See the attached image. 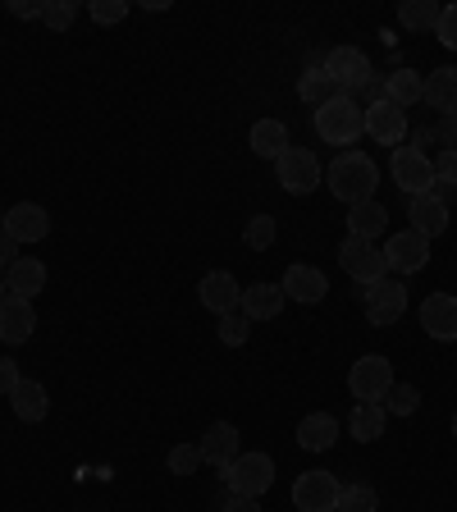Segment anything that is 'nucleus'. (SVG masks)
<instances>
[{
	"mask_svg": "<svg viewBox=\"0 0 457 512\" xmlns=\"http://www.w3.org/2000/svg\"><path fill=\"white\" fill-rule=\"evenodd\" d=\"M325 183H330V192L339 197V202L357 206V202H371V197H375L380 170H375V160L366 156V151H343V156H334Z\"/></svg>",
	"mask_w": 457,
	"mask_h": 512,
	"instance_id": "obj_1",
	"label": "nucleus"
},
{
	"mask_svg": "<svg viewBox=\"0 0 457 512\" xmlns=\"http://www.w3.org/2000/svg\"><path fill=\"white\" fill-rule=\"evenodd\" d=\"M316 133L330 147H352L366 133V106H357V96H334L325 106H316Z\"/></svg>",
	"mask_w": 457,
	"mask_h": 512,
	"instance_id": "obj_2",
	"label": "nucleus"
},
{
	"mask_svg": "<svg viewBox=\"0 0 457 512\" xmlns=\"http://www.w3.org/2000/svg\"><path fill=\"white\" fill-rule=\"evenodd\" d=\"M325 74L334 78V87H339L343 96H357V92H366V87L375 83L371 55L357 51V46H334V51L325 55Z\"/></svg>",
	"mask_w": 457,
	"mask_h": 512,
	"instance_id": "obj_3",
	"label": "nucleus"
},
{
	"mask_svg": "<svg viewBox=\"0 0 457 512\" xmlns=\"http://www.w3.org/2000/svg\"><path fill=\"white\" fill-rule=\"evenodd\" d=\"M394 366H389V357H380V352H371V357H357L348 371V389L357 403H384L389 398V389H394Z\"/></svg>",
	"mask_w": 457,
	"mask_h": 512,
	"instance_id": "obj_4",
	"label": "nucleus"
},
{
	"mask_svg": "<svg viewBox=\"0 0 457 512\" xmlns=\"http://www.w3.org/2000/svg\"><path fill=\"white\" fill-rule=\"evenodd\" d=\"M224 480H229V494L261 499V494L275 485V462H270L266 453H238V458L224 467Z\"/></svg>",
	"mask_w": 457,
	"mask_h": 512,
	"instance_id": "obj_5",
	"label": "nucleus"
},
{
	"mask_svg": "<svg viewBox=\"0 0 457 512\" xmlns=\"http://www.w3.org/2000/svg\"><path fill=\"white\" fill-rule=\"evenodd\" d=\"M362 307H366V320L371 325H398L407 311V288L398 284V279H375V284H362Z\"/></svg>",
	"mask_w": 457,
	"mask_h": 512,
	"instance_id": "obj_6",
	"label": "nucleus"
},
{
	"mask_svg": "<svg viewBox=\"0 0 457 512\" xmlns=\"http://www.w3.org/2000/svg\"><path fill=\"white\" fill-rule=\"evenodd\" d=\"M339 476L334 471H302L298 480H293V503H298V512H330L339 508Z\"/></svg>",
	"mask_w": 457,
	"mask_h": 512,
	"instance_id": "obj_7",
	"label": "nucleus"
},
{
	"mask_svg": "<svg viewBox=\"0 0 457 512\" xmlns=\"http://www.w3.org/2000/svg\"><path fill=\"white\" fill-rule=\"evenodd\" d=\"M275 170H279L284 192H293V197H307L311 188H320V160H316V151H307V147H288L284 156L275 160Z\"/></svg>",
	"mask_w": 457,
	"mask_h": 512,
	"instance_id": "obj_8",
	"label": "nucleus"
},
{
	"mask_svg": "<svg viewBox=\"0 0 457 512\" xmlns=\"http://www.w3.org/2000/svg\"><path fill=\"white\" fill-rule=\"evenodd\" d=\"M394 183L407 192V197L435 192V160L416 147H394Z\"/></svg>",
	"mask_w": 457,
	"mask_h": 512,
	"instance_id": "obj_9",
	"label": "nucleus"
},
{
	"mask_svg": "<svg viewBox=\"0 0 457 512\" xmlns=\"http://www.w3.org/2000/svg\"><path fill=\"white\" fill-rule=\"evenodd\" d=\"M380 252H384V266L394 270V275H416V270H426V261H430V238L416 234V229H403V234H394Z\"/></svg>",
	"mask_w": 457,
	"mask_h": 512,
	"instance_id": "obj_10",
	"label": "nucleus"
},
{
	"mask_svg": "<svg viewBox=\"0 0 457 512\" xmlns=\"http://www.w3.org/2000/svg\"><path fill=\"white\" fill-rule=\"evenodd\" d=\"M339 266L348 270L357 284H375V279H384V252L371 243V238H343V247H339Z\"/></svg>",
	"mask_w": 457,
	"mask_h": 512,
	"instance_id": "obj_11",
	"label": "nucleus"
},
{
	"mask_svg": "<svg viewBox=\"0 0 457 512\" xmlns=\"http://www.w3.org/2000/svg\"><path fill=\"white\" fill-rule=\"evenodd\" d=\"M5 234L14 238V243H42L46 234H51V215H46V206L37 202H19L5 211Z\"/></svg>",
	"mask_w": 457,
	"mask_h": 512,
	"instance_id": "obj_12",
	"label": "nucleus"
},
{
	"mask_svg": "<svg viewBox=\"0 0 457 512\" xmlns=\"http://www.w3.org/2000/svg\"><path fill=\"white\" fill-rule=\"evenodd\" d=\"M366 133H371L380 147H398L407 138V110L394 101H371L366 106Z\"/></svg>",
	"mask_w": 457,
	"mask_h": 512,
	"instance_id": "obj_13",
	"label": "nucleus"
},
{
	"mask_svg": "<svg viewBox=\"0 0 457 512\" xmlns=\"http://www.w3.org/2000/svg\"><path fill=\"white\" fill-rule=\"evenodd\" d=\"M279 288H284V298L302 302V307H316V302L330 293V279H325V270H316V266H288L284 279H279Z\"/></svg>",
	"mask_w": 457,
	"mask_h": 512,
	"instance_id": "obj_14",
	"label": "nucleus"
},
{
	"mask_svg": "<svg viewBox=\"0 0 457 512\" xmlns=\"http://www.w3.org/2000/svg\"><path fill=\"white\" fill-rule=\"evenodd\" d=\"M407 220H412L416 234L439 238L448 234V202L439 192H421V197H407Z\"/></svg>",
	"mask_w": 457,
	"mask_h": 512,
	"instance_id": "obj_15",
	"label": "nucleus"
},
{
	"mask_svg": "<svg viewBox=\"0 0 457 512\" xmlns=\"http://www.w3.org/2000/svg\"><path fill=\"white\" fill-rule=\"evenodd\" d=\"M197 293H202V307L215 311V316H229V311L243 307V288H238V279L229 275V270H211V275L197 284Z\"/></svg>",
	"mask_w": 457,
	"mask_h": 512,
	"instance_id": "obj_16",
	"label": "nucleus"
},
{
	"mask_svg": "<svg viewBox=\"0 0 457 512\" xmlns=\"http://www.w3.org/2000/svg\"><path fill=\"white\" fill-rule=\"evenodd\" d=\"M421 330L444 343L457 339V298L453 293H430V298L421 302Z\"/></svg>",
	"mask_w": 457,
	"mask_h": 512,
	"instance_id": "obj_17",
	"label": "nucleus"
},
{
	"mask_svg": "<svg viewBox=\"0 0 457 512\" xmlns=\"http://www.w3.org/2000/svg\"><path fill=\"white\" fill-rule=\"evenodd\" d=\"M32 330H37V311H32L28 298H0V339L5 343H28Z\"/></svg>",
	"mask_w": 457,
	"mask_h": 512,
	"instance_id": "obj_18",
	"label": "nucleus"
},
{
	"mask_svg": "<svg viewBox=\"0 0 457 512\" xmlns=\"http://www.w3.org/2000/svg\"><path fill=\"white\" fill-rule=\"evenodd\" d=\"M238 439H243V435H238L234 421H215V426L202 435V444H197V448H202V462H211V467L224 471L229 462L238 458V453H243V448H238Z\"/></svg>",
	"mask_w": 457,
	"mask_h": 512,
	"instance_id": "obj_19",
	"label": "nucleus"
},
{
	"mask_svg": "<svg viewBox=\"0 0 457 512\" xmlns=\"http://www.w3.org/2000/svg\"><path fill=\"white\" fill-rule=\"evenodd\" d=\"M10 407L19 421L37 426V421H46V412H51V394H46L42 380H19V389L10 394Z\"/></svg>",
	"mask_w": 457,
	"mask_h": 512,
	"instance_id": "obj_20",
	"label": "nucleus"
},
{
	"mask_svg": "<svg viewBox=\"0 0 457 512\" xmlns=\"http://www.w3.org/2000/svg\"><path fill=\"white\" fill-rule=\"evenodd\" d=\"M334 439H339V421L330 412H307L298 421V444L307 453H325V448H334Z\"/></svg>",
	"mask_w": 457,
	"mask_h": 512,
	"instance_id": "obj_21",
	"label": "nucleus"
},
{
	"mask_svg": "<svg viewBox=\"0 0 457 512\" xmlns=\"http://www.w3.org/2000/svg\"><path fill=\"white\" fill-rule=\"evenodd\" d=\"M5 279H10V293L14 298H37V293H46V266L37 261V256H19L10 270H5Z\"/></svg>",
	"mask_w": 457,
	"mask_h": 512,
	"instance_id": "obj_22",
	"label": "nucleus"
},
{
	"mask_svg": "<svg viewBox=\"0 0 457 512\" xmlns=\"http://www.w3.org/2000/svg\"><path fill=\"white\" fill-rule=\"evenodd\" d=\"M426 106L439 110V115H457V64H444L426 78Z\"/></svg>",
	"mask_w": 457,
	"mask_h": 512,
	"instance_id": "obj_23",
	"label": "nucleus"
},
{
	"mask_svg": "<svg viewBox=\"0 0 457 512\" xmlns=\"http://www.w3.org/2000/svg\"><path fill=\"white\" fill-rule=\"evenodd\" d=\"M284 288L279 284H252V288H243V316L247 320H270V316H279L284 311Z\"/></svg>",
	"mask_w": 457,
	"mask_h": 512,
	"instance_id": "obj_24",
	"label": "nucleus"
},
{
	"mask_svg": "<svg viewBox=\"0 0 457 512\" xmlns=\"http://www.w3.org/2000/svg\"><path fill=\"white\" fill-rule=\"evenodd\" d=\"M384 101H394V106L412 110L416 101H426V78L412 74V69H394V74L384 78Z\"/></svg>",
	"mask_w": 457,
	"mask_h": 512,
	"instance_id": "obj_25",
	"label": "nucleus"
},
{
	"mask_svg": "<svg viewBox=\"0 0 457 512\" xmlns=\"http://www.w3.org/2000/svg\"><path fill=\"white\" fill-rule=\"evenodd\" d=\"M384 224H389V211H384L380 202H357V206H348V234L352 238H380L384 234Z\"/></svg>",
	"mask_w": 457,
	"mask_h": 512,
	"instance_id": "obj_26",
	"label": "nucleus"
},
{
	"mask_svg": "<svg viewBox=\"0 0 457 512\" xmlns=\"http://www.w3.org/2000/svg\"><path fill=\"white\" fill-rule=\"evenodd\" d=\"M252 151L261 160H279L288 151V128L279 124V119H261V124H252Z\"/></svg>",
	"mask_w": 457,
	"mask_h": 512,
	"instance_id": "obj_27",
	"label": "nucleus"
},
{
	"mask_svg": "<svg viewBox=\"0 0 457 512\" xmlns=\"http://www.w3.org/2000/svg\"><path fill=\"white\" fill-rule=\"evenodd\" d=\"M384 403H357L352 407V416H348V430H352V439H362V444H375V439L384 435Z\"/></svg>",
	"mask_w": 457,
	"mask_h": 512,
	"instance_id": "obj_28",
	"label": "nucleus"
},
{
	"mask_svg": "<svg viewBox=\"0 0 457 512\" xmlns=\"http://www.w3.org/2000/svg\"><path fill=\"white\" fill-rule=\"evenodd\" d=\"M298 96L311 101V106H325V101L339 96V87H334V78L325 74V64H311V69H302V78H298Z\"/></svg>",
	"mask_w": 457,
	"mask_h": 512,
	"instance_id": "obj_29",
	"label": "nucleus"
},
{
	"mask_svg": "<svg viewBox=\"0 0 457 512\" xmlns=\"http://www.w3.org/2000/svg\"><path fill=\"white\" fill-rule=\"evenodd\" d=\"M439 10L444 5H435V0H407V5H398V23L412 32H435Z\"/></svg>",
	"mask_w": 457,
	"mask_h": 512,
	"instance_id": "obj_30",
	"label": "nucleus"
},
{
	"mask_svg": "<svg viewBox=\"0 0 457 512\" xmlns=\"http://www.w3.org/2000/svg\"><path fill=\"white\" fill-rule=\"evenodd\" d=\"M220 343L224 348H243L247 339H252V320L243 316V311H229V316H220Z\"/></svg>",
	"mask_w": 457,
	"mask_h": 512,
	"instance_id": "obj_31",
	"label": "nucleus"
},
{
	"mask_svg": "<svg viewBox=\"0 0 457 512\" xmlns=\"http://www.w3.org/2000/svg\"><path fill=\"white\" fill-rule=\"evenodd\" d=\"M380 508V494L371 485H343L339 490V512H375Z\"/></svg>",
	"mask_w": 457,
	"mask_h": 512,
	"instance_id": "obj_32",
	"label": "nucleus"
},
{
	"mask_svg": "<svg viewBox=\"0 0 457 512\" xmlns=\"http://www.w3.org/2000/svg\"><path fill=\"white\" fill-rule=\"evenodd\" d=\"M74 14H78L74 0H46V5H42V23L51 32H69V28H74Z\"/></svg>",
	"mask_w": 457,
	"mask_h": 512,
	"instance_id": "obj_33",
	"label": "nucleus"
},
{
	"mask_svg": "<svg viewBox=\"0 0 457 512\" xmlns=\"http://www.w3.org/2000/svg\"><path fill=\"white\" fill-rule=\"evenodd\" d=\"M243 238H247V247H252V252H266V247L275 243V215H252V220H247V229H243Z\"/></svg>",
	"mask_w": 457,
	"mask_h": 512,
	"instance_id": "obj_34",
	"label": "nucleus"
},
{
	"mask_svg": "<svg viewBox=\"0 0 457 512\" xmlns=\"http://www.w3.org/2000/svg\"><path fill=\"white\" fill-rule=\"evenodd\" d=\"M197 467H202V448L197 444H174L170 448V471L174 476H197Z\"/></svg>",
	"mask_w": 457,
	"mask_h": 512,
	"instance_id": "obj_35",
	"label": "nucleus"
},
{
	"mask_svg": "<svg viewBox=\"0 0 457 512\" xmlns=\"http://www.w3.org/2000/svg\"><path fill=\"white\" fill-rule=\"evenodd\" d=\"M416 407H421V394H416L412 384H394L389 398H384V412H394V416H412Z\"/></svg>",
	"mask_w": 457,
	"mask_h": 512,
	"instance_id": "obj_36",
	"label": "nucleus"
},
{
	"mask_svg": "<svg viewBox=\"0 0 457 512\" xmlns=\"http://www.w3.org/2000/svg\"><path fill=\"white\" fill-rule=\"evenodd\" d=\"M435 37H439V42L448 46V51H457V0H453V5H444V10H439Z\"/></svg>",
	"mask_w": 457,
	"mask_h": 512,
	"instance_id": "obj_37",
	"label": "nucleus"
},
{
	"mask_svg": "<svg viewBox=\"0 0 457 512\" xmlns=\"http://www.w3.org/2000/svg\"><path fill=\"white\" fill-rule=\"evenodd\" d=\"M128 0H92V19L96 23H124Z\"/></svg>",
	"mask_w": 457,
	"mask_h": 512,
	"instance_id": "obj_38",
	"label": "nucleus"
},
{
	"mask_svg": "<svg viewBox=\"0 0 457 512\" xmlns=\"http://www.w3.org/2000/svg\"><path fill=\"white\" fill-rule=\"evenodd\" d=\"M435 183H457V151L444 147L435 160Z\"/></svg>",
	"mask_w": 457,
	"mask_h": 512,
	"instance_id": "obj_39",
	"label": "nucleus"
},
{
	"mask_svg": "<svg viewBox=\"0 0 457 512\" xmlns=\"http://www.w3.org/2000/svg\"><path fill=\"white\" fill-rule=\"evenodd\" d=\"M19 366L10 362V357H0V394H14V389H19Z\"/></svg>",
	"mask_w": 457,
	"mask_h": 512,
	"instance_id": "obj_40",
	"label": "nucleus"
},
{
	"mask_svg": "<svg viewBox=\"0 0 457 512\" xmlns=\"http://www.w3.org/2000/svg\"><path fill=\"white\" fill-rule=\"evenodd\" d=\"M14 261H19V243L10 234H0V270H10Z\"/></svg>",
	"mask_w": 457,
	"mask_h": 512,
	"instance_id": "obj_41",
	"label": "nucleus"
},
{
	"mask_svg": "<svg viewBox=\"0 0 457 512\" xmlns=\"http://www.w3.org/2000/svg\"><path fill=\"white\" fill-rule=\"evenodd\" d=\"M10 14L14 19H42V5H32V0H10Z\"/></svg>",
	"mask_w": 457,
	"mask_h": 512,
	"instance_id": "obj_42",
	"label": "nucleus"
},
{
	"mask_svg": "<svg viewBox=\"0 0 457 512\" xmlns=\"http://www.w3.org/2000/svg\"><path fill=\"white\" fill-rule=\"evenodd\" d=\"M224 512H261V508H256V499H247V494H229Z\"/></svg>",
	"mask_w": 457,
	"mask_h": 512,
	"instance_id": "obj_43",
	"label": "nucleus"
},
{
	"mask_svg": "<svg viewBox=\"0 0 457 512\" xmlns=\"http://www.w3.org/2000/svg\"><path fill=\"white\" fill-rule=\"evenodd\" d=\"M0 298H10V279H5V270H0Z\"/></svg>",
	"mask_w": 457,
	"mask_h": 512,
	"instance_id": "obj_44",
	"label": "nucleus"
},
{
	"mask_svg": "<svg viewBox=\"0 0 457 512\" xmlns=\"http://www.w3.org/2000/svg\"><path fill=\"white\" fill-rule=\"evenodd\" d=\"M0 234H5V211H0Z\"/></svg>",
	"mask_w": 457,
	"mask_h": 512,
	"instance_id": "obj_45",
	"label": "nucleus"
},
{
	"mask_svg": "<svg viewBox=\"0 0 457 512\" xmlns=\"http://www.w3.org/2000/svg\"><path fill=\"white\" fill-rule=\"evenodd\" d=\"M453 439H457V416H453Z\"/></svg>",
	"mask_w": 457,
	"mask_h": 512,
	"instance_id": "obj_46",
	"label": "nucleus"
},
{
	"mask_svg": "<svg viewBox=\"0 0 457 512\" xmlns=\"http://www.w3.org/2000/svg\"><path fill=\"white\" fill-rule=\"evenodd\" d=\"M330 512H339V508H330Z\"/></svg>",
	"mask_w": 457,
	"mask_h": 512,
	"instance_id": "obj_47",
	"label": "nucleus"
},
{
	"mask_svg": "<svg viewBox=\"0 0 457 512\" xmlns=\"http://www.w3.org/2000/svg\"><path fill=\"white\" fill-rule=\"evenodd\" d=\"M453 343H457V339H453Z\"/></svg>",
	"mask_w": 457,
	"mask_h": 512,
	"instance_id": "obj_48",
	"label": "nucleus"
}]
</instances>
